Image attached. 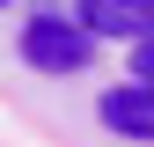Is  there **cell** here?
<instances>
[{
    "mask_svg": "<svg viewBox=\"0 0 154 147\" xmlns=\"http://www.w3.org/2000/svg\"><path fill=\"white\" fill-rule=\"evenodd\" d=\"M103 125H110L118 140H147V147H154V88H147V81L110 88V96H103Z\"/></svg>",
    "mask_w": 154,
    "mask_h": 147,
    "instance_id": "obj_3",
    "label": "cell"
},
{
    "mask_svg": "<svg viewBox=\"0 0 154 147\" xmlns=\"http://www.w3.org/2000/svg\"><path fill=\"white\" fill-rule=\"evenodd\" d=\"M0 8H15V0H0Z\"/></svg>",
    "mask_w": 154,
    "mask_h": 147,
    "instance_id": "obj_5",
    "label": "cell"
},
{
    "mask_svg": "<svg viewBox=\"0 0 154 147\" xmlns=\"http://www.w3.org/2000/svg\"><path fill=\"white\" fill-rule=\"evenodd\" d=\"M22 59H29V74H81L95 59V37L73 15H29L22 22Z\"/></svg>",
    "mask_w": 154,
    "mask_h": 147,
    "instance_id": "obj_1",
    "label": "cell"
},
{
    "mask_svg": "<svg viewBox=\"0 0 154 147\" xmlns=\"http://www.w3.org/2000/svg\"><path fill=\"white\" fill-rule=\"evenodd\" d=\"M132 81L154 88V37H140V44H132Z\"/></svg>",
    "mask_w": 154,
    "mask_h": 147,
    "instance_id": "obj_4",
    "label": "cell"
},
{
    "mask_svg": "<svg viewBox=\"0 0 154 147\" xmlns=\"http://www.w3.org/2000/svg\"><path fill=\"white\" fill-rule=\"evenodd\" d=\"M73 22L88 37H125V44H140V37H154V0H73Z\"/></svg>",
    "mask_w": 154,
    "mask_h": 147,
    "instance_id": "obj_2",
    "label": "cell"
}]
</instances>
